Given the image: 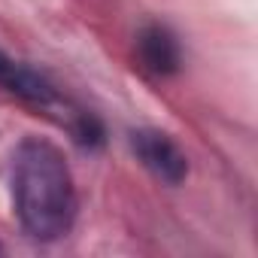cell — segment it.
I'll use <instances>...</instances> for the list:
<instances>
[{"mask_svg": "<svg viewBox=\"0 0 258 258\" xmlns=\"http://www.w3.org/2000/svg\"><path fill=\"white\" fill-rule=\"evenodd\" d=\"M137 58L152 76H173L182 67V49L164 25H146L140 31Z\"/></svg>", "mask_w": 258, "mask_h": 258, "instance_id": "3", "label": "cell"}, {"mask_svg": "<svg viewBox=\"0 0 258 258\" xmlns=\"http://www.w3.org/2000/svg\"><path fill=\"white\" fill-rule=\"evenodd\" d=\"M10 67H13V61L0 52V85H4V79H7V73H10Z\"/></svg>", "mask_w": 258, "mask_h": 258, "instance_id": "4", "label": "cell"}, {"mask_svg": "<svg viewBox=\"0 0 258 258\" xmlns=\"http://www.w3.org/2000/svg\"><path fill=\"white\" fill-rule=\"evenodd\" d=\"M13 201L19 225L34 240H58L76 222V185L58 146L31 137L13 158Z\"/></svg>", "mask_w": 258, "mask_h": 258, "instance_id": "1", "label": "cell"}, {"mask_svg": "<svg viewBox=\"0 0 258 258\" xmlns=\"http://www.w3.org/2000/svg\"><path fill=\"white\" fill-rule=\"evenodd\" d=\"M131 149L143 161V167L167 185H179L188 173V161H185L182 149L161 131H152V127L134 131L131 134Z\"/></svg>", "mask_w": 258, "mask_h": 258, "instance_id": "2", "label": "cell"}]
</instances>
